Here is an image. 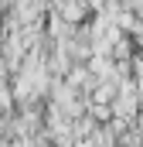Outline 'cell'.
Segmentation results:
<instances>
[{
  "label": "cell",
  "instance_id": "cell-1",
  "mask_svg": "<svg viewBox=\"0 0 143 147\" xmlns=\"http://www.w3.org/2000/svg\"><path fill=\"white\" fill-rule=\"evenodd\" d=\"M7 147H27V140H7Z\"/></svg>",
  "mask_w": 143,
  "mask_h": 147
}]
</instances>
